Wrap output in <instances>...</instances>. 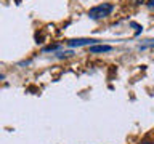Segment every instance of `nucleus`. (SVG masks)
<instances>
[{
  "instance_id": "obj_1",
  "label": "nucleus",
  "mask_w": 154,
  "mask_h": 144,
  "mask_svg": "<svg viewBox=\"0 0 154 144\" xmlns=\"http://www.w3.org/2000/svg\"><path fill=\"white\" fill-rule=\"evenodd\" d=\"M112 11H114V5L101 3V5H98V7H93V8L88 10V16L91 19H103L106 16H109Z\"/></svg>"
},
{
  "instance_id": "obj_2",
  "label": "nucleus",
  "mask_w": 154,
  "mask_h": 144,
  "mask_svg": "<svg viewBox=\"0 0 154 144\" xmlns=\"http://www.w3.org/2000/svg\"><path fill=\"white\" fill-rule=\"evenodd\" d=\"M69 46H84V45H98V40H93V38H77V40H71L67 42Z\"/></svg>"
},
{
  "instance_id": "obj_3",
  "label": "nucleus",
  "mask_w": 154,
  "mask_h": 144,
  "mask_svg": "<svg viewBox=\"0 0 154 144\" xmlns=\"http://www.w3.org/2000/svg\"><path fill=\"white\" fill-rule=\"evenodd\" d=\"M112 50V46L109 45H91L90 46V53H108Z\"/></svg>"
},
{
  "instance_id": "obj_4",
  "label": "nucleus",
  "mask_w": 154,
  "mask_h": 144,
  "mask_svg": "<svg viewBox=\"0 0 154 144\" xmlns=\"http://www.w3.org/2000/svg\"><path fill=\"white\" fill-rule=\"evenodd\" d=\"M143 144H152V142H151V141H144Z\"/></svg>"
},
{
  "instance_id": "obj_5",
  "label": "nucleus",
  "mask_w": 154,
  "mask_h": 144,
  "mask_svg": "<svg viewBox=\"0 0 154 144\" xmlns=\"http://www.w3.org/2000/svg\"><path fill=\"white\" fill-rule=\"evenodd\" d=\"M0 80H3V75L2 74H0Z\"/></svg>"
},
{
  "instance_id": "obj_6",
  "label": "nucleus",
  "mask_w": 154,
  "mask_h": 144,
  "mask_svg": "<svg viewBox=\"0 0 154 144\" xmlns=\"http://www.w3.org/2000/svg\"><path fill=\"white\" fill-rule=\"evenodd\" d=\"M138 2H141V0H138Z\"/></svg>"
}]
</instances>
